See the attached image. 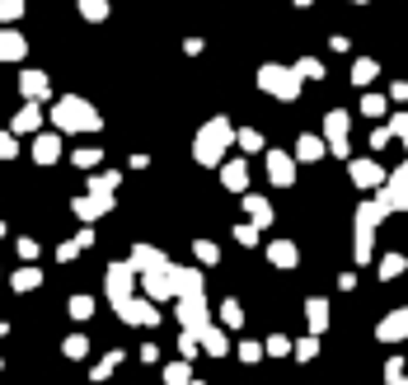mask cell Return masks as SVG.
<instances>
[{"mask_svg":"<svg viewBox=\"0 0 408 385\" xmlns=\"http://www.w3.org/2000/svg\"><path fill=\"white\" fill-rule=\"evenodd\" d=\"M230 146V127L216 118L211 127H202V136H197V160L202 165H211V160H221V150Z\"/></svg>","mask_w":408,"mask_h":385,"instance_id":"1","label":"cell"},{"mask_svg":"<svg viewBox=\"0 0 408 385\" xmlns=\"http://www.w3.org/2000/svg\"><path fill=\"white\" fill-rule=\"evenodd\" d=\"M57 123L66 127V132H90V127H99V118H94L80 99H66V103L57 108Z\"/></svg>","mask_w":408,"mask_h":385,"instance_id":"2","label":"cell"},{"mask_svg":"<svg viewBox=\"0 0 408 385\" xmlns=\"http://www.w3.org/2000/svg\"><path fill=\"white\" fill-rule=\"evenodd\" d=\"M132 268H141V272H169V263H164V254H159V250H150V245H136Z\"/></svg>","mask_w":408,"mask_h":385,"instance_id":"3","label":"cell"},{"mask_svg":"<svg viewBox=\"0 0 408 385\" xmlns=\"http://www.w3.org/2000/svg\"><path fill=\"white\" fill-rule=\"evenodd\" d=\"M380 207H408V165L389 179V188H385V197H380Z\"/></svg>","mask_w":408,"mask_h":385,"instance_id":"4","label":"cell"},{"mask_svg":"<svg viewBox=\"0 0 408 385\" xmlns=\"http://www.w3.org/2000/svg\"><path fill=\"white\" fill-rule=\"evenodd\" d=\"M404 334H408V310H394V315H389L385 324H380V339L394 343V339H404Z\"/></svg>","mask_w":408,"mask_h":385,"instance_id":"5","label":"cell"},{"mask_svg":"<svg viewBox=\"0 0 408 385\" xmlns=\"http://www.w3.org/2000/svg\"><path fill=\"white\" fill-rule=\"evenodd\" d=\"M268 170H272V183H291V160H286L282 150H272V160H268Z\"/></svg>","mask_w":408,"mask_h":385,"instance_id":"6","label":"cell"},{"mask_svg":"<svg viewBox=\"0 0 408 385\" xmlns=\"http://www.w3.org/2000/svg\"><path fill=\"white\" fill-rule=\"evenodd\" d=\"M272 263H277V268H295V250H291V245H272Z\"/></svg>","mask_w":408,"mask_h":385,"instance_id":"7","label":"cell"},{"mask_svg":"<svg viewBox=\"0 0 408 385\" xmlns=\"http://www.w3.org/2000/svg\"><path fill=\"white\" fill-rule=\"evenodd\" d=\"M352 179L371 188V183H380V170H375V165H352Z\"/></svg>","mask_w":408,"mask_h":385,"instance_id":"8","label":"cell"},{"mask_svg":"<svg viewBox=\"0 0 408 385\" xmlns=\"http://www.w3.org/2000/svg\"><path fill=\"white\" fill-rule=\"evenodd\" d=\"M249 212H253V221H258V226H268V221H272V207L263 202V197H249Z\"/></svg>","mask_w":408,"mask_h":385,"instance_id":"9","label":"cell"},{"mask_svg":"<svg viewBox=\"0 0 408 385\" xmlns=\"http://www.w3.org/2000/svg\"><path fill=\"white\" fill-rule=\"evenodd\" d=\"M310 324H315V329L329 324V310H324V301H310Z\"/></svg>","mask_w":408,"mask_h":385,"instance_id":"10","label":"cell"},{"mask_svg":"<svg viewBox=\"0 0 408 385\" xmlns=\"http://www.w3.org/2000/svg\"><path fill=\"white\" fill-rule=\"evenodd\" d=\"M38 282H43V277H38V268H23V272H14V287H19V292H23V287H38Z\"/></svg>","mask_w":408,"mask_h":385,"instance_id":"11","label":"cell"},{"mask_svg":"<svg viewBox=\"0 0 408 385\" xmlns=\"http://www.w3.org/2000/svg\"><path fill=\"white\" fill-rule=\"evenodd\" d=\"M38 160H43V165H47V160H57V141H52V136L38 141Z\"/></svg>","mask_w":408,"mask_h":385,"instance_id":"12","label":"cell"},{"mask_svg":"<svg viewBox=\"0 0 408 385\" xmlns=\"http://www.w3.org/2000/svg\"><path fill=\"white\" fill-rule=\"evenodd\" d=\"M202 339H206V352H226V339H221V334H216V329H206Z\"/></svg>","mask_w":408,"mask_h":385,"instance_id":"13","label":"cell"},{"mask_svg":"<svg viewBox=\"0 0 408 385\" xmlns=\"http://www.w3.org/2000/svg\"><path fill=\"white\" fill-rule=\"evenodd\" d=\"M300 155H305V160H319L324 150H319V141H315V136H305V141H300Z\"/></svg>","mask_w":408,"mask_h":385,"instance_id":"14","label":"cell"},{"mask_svg":"<svg viewBox=\"0 0 408 385\" xmlns=\"http://www.w3.org/2000/svg\"><path fill=\"white\" fill-rule=\"evenodd\" d=\"M226 183H230V188H244V165H230V170H226Z\"/></svg>","mask_w":408,"mask_h":385,"instance_id":"15","label":"cell"},{"mask_svg":"<svg viewBox=\"0 0 408 385\" xmlns=\"http://www.w3.org/2000/svg\"><path fill=\"white\" fill-rule=\"evenodd\" d=\"M197 259H202V263H216L221 254H216V245H206V240H197Z\"/></svg>","mask_w":408,"mask_h":385,"instance_id":"16","label":"cell"},{"mask_svg":"<svg viewBox=\"0 0 408 385\" xmlns=\"http://www.w3.org/2000/svg\"><path fill=\"white\" fill-rule=\"evenodd\" d=\"M33 123H38V113H33V108H23V113L14 118V127H19V132H28V127H33Z\"/></svg>","mask_w":408,"mask_h":385,"instance_id":"17","label":"cell"},{"mask_svg":"<svg viewBox=\"0 0 408 385\" xmlns=\"http://www.w3.org/2000/svg\"><path fill=\"white\" fill-rule=\"evenodd\" d=\"M169 385H188V366H169Z\"/></svg>","mask_w":408,"mask_h":385,"instance_id":"18","label":"cell"},{"mask_svg":"<svg viewBox=\"0 0 408 385\" xmlns=\"http://www.w3.org/2000/svg\"><path fill=\"white\" fill-rule=\"evenodd\" d=\"M399 268H404V259H399V254H394V259H385V268H380V272H385V277H394Z\"/></svg>","mask_w":408,"mask_h":385,"instance_id":"19","label":"cell"},{"mask_svg":"<svg viewBox=\"0 0 408 385\" xmlns=\"http://www.w3.org/2000/svg\"><path fill=\"white\" fill-rule=\"evenodd\" d=\"M14 155V141H10V136H0V160H10Z\"/></svg>","mask_w":408,"mask_h":385,"instance_id":"20","label":"cell"}]
</instances>
